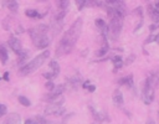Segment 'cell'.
<instances>
[{"label": "cell", "mask_w": 159, "mask_h": 124, "mask_svg": "<svg viewBox=\"0 0 159 124\" xmlns=\"http://www.w3.org/2000/svg\"><path fill=\"white\" fill-rule=\"evenodd\" d=\"M82 25H83V21L82 19H77L72 25L71 27L63 33V36L61 37L60 42L57 43L56 46V56H65L67 53H70L73 47L76 46V42L81 35V31H82Z\"/></svg>", "instance_id": "obj_1"}, {"label": "cell", "mask_w": 159, "mask_h": 124, "mask_svg": "<svg viewBox=\"0 0 159 124\" xmlns=\"http://www.w3.org/2000/svg\"><path fill=\"white\" fill-rule=\"evenodd\" d=\"M47 32H48V26L43 25V24L36 25V26H34L32 29L29 30L30 37H31L35 47L46 48L50 45V37L47 36Z\"/></svg>", "instance_id": "obj_2"}, {"label": "cell", "mask_w": 159, "mask_h": 124, "mask_svg": "<svg viewBox=\"0 0 159 124\" xmlns=\"http://www.w3.org/2000/svg\"><path fill=\"white\" fill-rule=\"evenodd\" d=\"M48 56H50V51H43L42 53L37 55L35 58H32L30 62H27L26 64H24L19 69V74L24 77V76H27V74L34 73L35 71H37L45 63V61L48 58Z\"/></svg>", "instance_id": "obj_3"}, {"label": "cell", "mask_w": 159, "mask_h": 124, "mask_svg": "<svg viewBox=\"0 0 159 124\" xmlns=\"http://www.w3.org/2000/svg\"><path fill=\"white\" fill-rule=\"evenodd\" d=\"M63 102H58V103H50L46 108H45V114L46 115H61L65 113V109L62 108Z\"/></svg>", "instance_id": "obj_4"}, {"label": "cell", "mask_w": 159, "mask_h": 124, "mask_svg": "<svg viewBox=\"0 0 159 124\" xmlns=\"http://www.w3.org/2000/svg\"><path fill=\"white\" fill-rule=\"evenodd\" d=\"M142 99L145 104H150L154 100V89L149 86V83L147 81L144 82V87L142 91Z\"/></svg>", "instance_id": "obj_5"}, {"label": "cell", "mask_w": 159, "mask_h": 124, "mask_svg": "<svg viewBox=\"0 0 159 124\" xmlns=\"http://www.w3.org/2000/svg\"><path fill=\"white\" fill-rule=\"evenodd\" d=\"M7 43H9L10 48H11L16 55H21V53L24 52V50H22V45H21L20 40H19V38H16L15 36H10V37H9V41H7Z\"/></svg>", "instance_id": "obj_6"}, {"label": "cell", "mask_w": 159, "mask_h": 124, "mask_svg": "<svg viewBox=\"0 0 159 124\" xmlns=\"http://www.w3.org/2000/svg\"><path fill=\"white\" fill-rule=\"evenodd\" d=\"M145 81L149 83V86H150L154 91L159 88V73H158V72H152V73L149 74V77H148Z\"/></svg>", "instance_id": "obj_7"}, {"label": "cell", "mask_w": 159, "mask_h": 124, "mask_svg": "<svg viewBox=\"0 0 159 124\" xmlns=\"http://www.w3.org/2000/svg\"><path fill=\"white\" fill-rule=\"evenodd\" d=\"M112 99H113V103L117 105V107H120L123 104V94L119 89H114L113 94H112Z\"/></svg>", "instance_id": "obj_8"}, {"label": "cell", "mask_w": 159, "mask_h": 124, "mask_svg": "<svg viewBox=\"0 0 159 124\" xmlns=\"http://www.w3.org/2000/svg\"><path fill=\"white\" fill-rule=\"evenodd\" d=\"M20 115L17 113H11L10 115L6 117V119L4 120V124H20Z\"/></svg>", "instance_id": "obj_9"}, {"label": "cell", "mask_w": 159, "mask_h": 124, "mask_svg": "<svg viewBox=\"0 0 159 124\" xmlns=\"http://www.w3.org/2000/svg\"><path fill=\"white\" fill-rule=\"evenodd\" d=\"M66 83L68 84V87H70V88L76 89V88L80 86V83H81V76L76 74L75 77H71L70 79H67V81H66Z\"/></svg>", "instance_id": "obj_10"}, {"label": "cell", "mask_w": 159, "mask_h": 124, "mask_svg": "<svg viewBox=\"0 0 159 124\" xmlns=\"http://www.w3.org/2000/svg\"><path fill=\"white\" fill-rule=\"evenodd\" d=\"M148 12L154 22H159V10H157L153 5H148Z\"/></svg>", "instance_id": "obj_11"}, {"label": "cell", "mask_w": 159, "mask_h": 124, "mask_svg": "<svg viewBox=\"0 0 159 124\" xmlns=\"http://www.w3.org/2000/svg\"><path fill=\"white\" fill-rule=\"evenodd\" d=\"M118 83L122 86H127V87H132L133 86V76L128 74L125 77H122L120 79H118Z\"/></svg>", "instance_id": "obj_12"}, {"label": "cell", "mask_w": 159, "mask_h": 124, "mask_svg": "<svg viewBox=\"0 0 159 124\" xmlns=\"http://www.w3.org/2000/svg\"><path fill=\"white\" fill-rule=\"evenodd\" d=\"M7 58H9V55H7V50L5 48V46L0 45V61L2 64H5L7 62Z\"/></svg>", "instance_id": "obj_13"}, {"label": "cell", "mask_w": 159, "mask_h": 124, "mask_svg": "<svg viewBox=\"0 0 159 124\" xmlns=\"http://www.w3.org/2000/svg\"><path fill=\"white\" fill-rule=\"evenodd\" d=\"M91 112H92V114L94 115V119H96L97 122H103V120H107V119H108L106 114H103V113H97L92 107H91Z\"/></svg>", "instance_id": "obj_14"}, {"label": "cell", "mask_w": 159, "mask_h": 124, "mask_svg": "<svg viewBox=\"0 0 159 124\" xmlns=\"http://www.w3.org/2000/svg\"><path fill=\"white\" fill-rule=\"evenodd\" d=\"M50 68L52 69V73L55 76L60 73V64L57 63V61H50Z\"/></svg>", "instance_id": "obj_15"}, {"label": "cell", "mask_w": 159, "mask_h": 124, "mask_svg": "<svg viewBox=\"0 0 159 124\" xmlns=\"http://www.w3.org/2000/svg\"><path fill=\"white\" fill-rule=\"evenodd\" d=\"M123 60H122V57L120 56H116V57H113V64H114V69H119L122 66H123Z\"/></svg>", "instance_id": "obj_16"}, {"label": "cell", "mask_w": 159, "mask_h": 124, "mask_svg": "<svg viewBox=\"0 0 159 124\" xmlns=\"http://www.w3.org/2000/svg\"><path fill=\"white\" fill-rule=\"evenodd\" d=\"M7 9H9L11 12H16L17 9H19L17 1H9V2H7Z\"/></svg>", "instance_id": "obj_17"}, {"label": "cell", "mask_w": 159, "mask_h": 124, "mask_svg": "<svg viewBox=\"0 0 159 124\" xmlns=\"http://www.w3.org/2000/svg\"><path fill=\"white\" fill-rule=\"evenodd\" d=\"M108 50H109V47H108V43H106V45H103L97 52H96V55L97 56H99V57H102V56H104L107 52H108Z\"/></svg>", "instance_id": "obj_18"}, {"label": "cell", "mask_w": 159, "mask_h": 124, "mask_svg": "<svg viewBox=\"0 0 159 124\" xmlns=\"http://www.w3.org/2000/svg\"><path fill=\"white\" fill-rule=\"evenodd\" d=\"M19 102H20V104H22L24 107H30V105H31L30 99L26 98L25 95H20V97H19Z\"/></svg>", "instance_id": "obj_19"}, {"label": "cell", "mask_w": 159, "mask_h": 124, "mask_svg": "<svg viewBox=\"0 0 159 124\" xmlns=\"http://www.w3.org/2000/svg\"><path fill=\"white\" fill-rule=\"evenodd\" d=\"M26 16H29V17H42V15H40L36 10H26Z\"/></svg>", "instance_id": "obj_20"}, {"label": "cell", "mask_w": 159, "mask_h": 124, "mask_svg": "<svg viewBox=\"0 0 159 124\" xmlns=\"http://www.w3.org/2000/svg\"><path fill=\"white\" fill-rule=\"evenodd\" d=\"M68 1H66V0H62V1H58L57 2V5H58V9L60 10H66L67 9V6H68Z\"/></svg>", "instance_id": "obj_21"}, {"label": "cell", "mask_w": 159, "mask_h": 124, "mask_svg": "<svg viewBox=\"0 0 159 124\" xmlns=\"http://www.w3.org/2000/svg\"><path fill=\"white\" fill-rule=\"evenodd\" d=\"M45 87H46V89H47L48 92H51V91L53 89L55 84H53V82H52V81H47V82L45 83Z\"/></svg>", "instance_id": "obj_22"}, {"label": "cell", "mask_w": 159, "mask_h": 124, "mask_svg": "<svg viewBox=\"0 0 159 124\" xmlns=\"http://www.w3.org/2000/svg\"><path fill=\"white\" fill-rule=\"evenodd\" d=\"M76 5H77V7L81 10L83 6L87 5V0H78V1H76Z\"/></svg>", "instance_id": "obj_23"}, {"label": "cell", "mask_w": 159, "mask_h": 124, "mask_svg": "<svg viewBox=\"0 0 159 124\" xmlns=\"http://www.w3.org/2000/svg\"><path fill=\"white\" fill-rule=\"evenodd\" d=\"M6 112H7V108H6V105H4V104H0V118H1L2 115H5V114H6Z\"/></svg>", "instance_id": "obj_24"}, {"label": "cell", "mask_w": 159, "mask_h": 124, "mask_svg": "<svg viewBox=\"0 0 159 124\" xmlns=\"http://www.w3.org/2000/svg\"><path fill=\"white\" fill-rule=\"evenodd\" d=\"M43 77H45V78H47L48 81H52V79H53V78H56L57 76H55L52 72H50V73H43Z\"/></svg>", "instance_id": "obj_25"}, {"label": "cell", "mask_w": 159, "mask_h": 124, "mask_svg": "<svg viewBox=\"0 0 159 124\" xmlns=\"http://www.w3.org/2000/svg\"><path fill=\"white\" fill-rule=\"evenodd\" d=\"M25 124H39L36 120H34V119H26L25 120Z\"/></svg>", "instance_id": "obj_26"}, {"label": "cell", "mask_w": 159, "mask_h": 124, "mask_svg": "<svg viewBox=\"0 0 159 124\" xmlns=\"http://www.w3.org/2000/svg\"><path fill=\"white\" fill-rule=\"evenodd\" d=\"M87 89H88L89 92H94V89H96V86H93V84H89V86L87 87Z\"/></svg>", "instance_id": "obj_27"}, {"label": "cell", "mask_w": 159, "mask_h": 124, "mask_svg": "<svg viewBox=\"0 0 159 124\" xmlns=\"http://www.w3.org/2000/svg\"><path fill=\"white\" fill-rule=\"evenodd\" d=\"M154 41H155L157 43H159V33H158V35H154Z\"/></svg>", "instance_id": "obj_28"}, {"label": "cell", "mask_w": 159, "mask_h": 124, "mask_svg": "<svg viewBox=\"0 0 159 124\" xmlns=\"http://www.w3.org/2000/svg\"><path fill=\"white\" fill-rule=\"evenodd\" d=\"M4 79H5V81H9V73H7V72L4 73Z\"/></svg>", "instance_id": "obj_29"}, {"label": "cell", "mask_w": 159, "mask_h": 124, "mask_svg": "<svg viewBox=\"0 0 159 124\" xmlns=\"http://www.w3.org/2000/svg\"><path fill=\"white\" fill-rule=\"evenodd\" d=\"M88 86H89V81H87V82H84V83H83V88H87Z\"/></svg>", "instance_id": "obj_30"}, {"label": "cell", "mask_w": 159, "mask_h": 124, "mask_svg": "<svg viewBox=\"0 0 159 124\" xmlns=\"http://www.w3.org/2000/svg\"><path fill=\"white\" fill-rule=\"evenodd\" d=\"M154 7H155L157 10H159V1H158V2H155V5H154Z\"/></svg>", "instance_id": "obj_31"}, {"label": "cell", "mask_w": 159, "mask_h": 124, "mask_svg": "<svg viewBox=\"0 0 159 124\" xmlns=\"http://www.w3.org/2000/svg\"><path fill=\"white\" fill-rule=\"evenodd\" d=\"M147 124H154V122H153V120H150V119H149V120H148V122H147Z\"/></svg>", "instance_id": "obj_32"}]
</instances>
